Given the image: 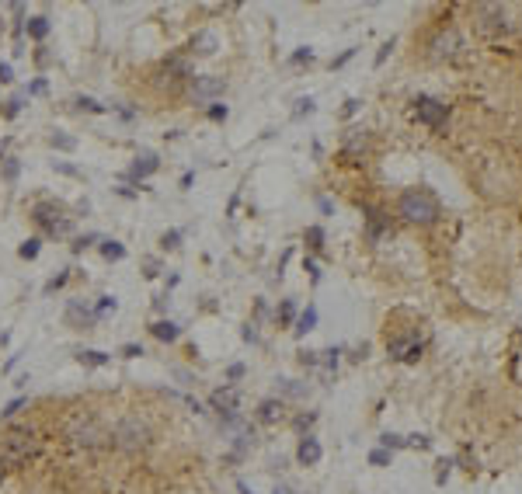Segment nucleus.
Returning <instances> with one entry per match:
<instances>
[{
    "instance_id": "nucleus-1",
    "label": "nucleus",
    "mask_w": 522,
    "mask_h": 494,
    "mask_svg": "<svg viewBox=\"0 0 522 494\" xmlns=\"http://www.w3.org/2000/svg\"><path fill=\"white\" fill-rule=\"evenodd\" d=\"M397 212H401L408 223L428 226V223H435V219L442 216V202H439L435 192H428V188H411V192H404V195H401Z\"/></svg>"
},
{
    "instance_id": "nucleus-2",
    "label": "nucleus",
    "mask_w": 522,
    "mask_h": 494,
    "mask_svg": "<svg viewBox=\"0 0 522 494\" xmlns=\"http://www.w3.org/2000/svg\"><path fill=\"white\" fill-rule=\"evenodd\" d=\"M32 219L42 226V233H49V237H63V233H70V216H63V205H56V202H39L35 209H32Z\"/></svg>"
},
{
    "instance_id": "nucleus-3",
    "label": "nucleus",
    "mask_w": 522,
    "mask_h": 494,
    "mask_svg": "<svg viewBox=\"0 0 522 494\" xmlns=\"http://www.w3.org/2000/svg\"><path fill=\"white\" fill-rule=\"evenodd\" d=\"M35 449H39V442H35V432H32V428H11V432L4 435V460H7V463H21V460H28Z\"/></svg>"
},
{
    "instance_id": "nucleus-4",
    "label": "nucleus",
    "mask_w": 522,
    "mask_h": 494,
    "mask_svg": "<svg viewBox=\"0 0 522 494\" xmlns=\"http://www.w3.org/2000/svg\"><path fill=\"white\" fill-rule=\"evenodd\" d=\"M474 18H477L481 35H488V39H498V35L509 32V11H505L502 4H481V7L474 11Z\"/></svg>"
},
{
    "instance_id": "nucleus-5",
    "label": "nucleus",
    "mask_w": 522,
    "mask_h": 494,
    "mask_svg": "<svg viewBox=\"0 0 522 494\" xmlns=\"http://www.w3.org/2000/svg\"><path fill=\"white\" fill-rule=\"evenodd\" d=\"M209 407H212L226 425H240V418H237V407H240L237 387H219V390H212V394H209Z\"/></svg>"
},
{
    "instance_id": "nucleus-6",
    "label": "nucleus",
    "mask_w": 522,
    "mask_h": 494,
    "mask_svg": "<svg viewBox=\"0 0 522 494\" xmlns=\"http://www.w3.org/2000/svg\"><path fill=\"white\" fill-rule=\"evenodd\" d=\"M415 115L421 125H428V129H439L442 122H446V115H449V104H442L439 98H415Z\"/></svg>"
},
{
    "instance_id": "nucleus-7",
    "label": "nucleus",
    "mask_w": 522,
    "mask_h": 494,
    "mask_svg": "<svg viewBox=\"0 0 522 494\" xmlns=\"http://www.w3.org/2000/svg\"><path fill=\"white\" fill-rule=\"evenodd\" d=\"M115 442H118V446H125V449H139V446H146V442H150V432H146V425H143V421L125 418V421L115 428Z\"/></svg>"
},
{
    "instance_id": "nucleus-8",
    "label": "nucleus",
    "mask_w": 522,
    "mask_h": 494,
    "mask_svg": "<svg viewBox=\"0 0 522 494\" xmlns=\"http://www.w3.org/2000/svg\"><path fill=\"white\" fill-rule=\"evenodd\" d=\"M226 81L223 77H192V101L195 104H212L216 98H223Z\"/></svg>"
},
{
    "instance_id": "nucleus-9",
    "label": "nucleus",
    "mask_w": 522,
    "mask_h": 494,
    "mask_svg": "<svg viewBox=\"0 0 522 494\" xmlns=\"http://www.w3.org/2000/svg\"><path fill=\"white\" fill-rule=\"evenodd\" d=\"M387 352H390L397 362H418L421 352H425V345H421L418 334H408V338H390V341H387Z\"/></svg>"
},
{
    "instance_id": "nucleus-10",
    "label": "nucleus",
    "mask_w": 522,
    "mask_h": 494,
    "mask_svg": "<svg viewBox=\"0 0 522 494\" xmlns=\"http://www.w3.org/2000/svg\"><path fill=\"white\" fill-rule=\"evenodd\" d=\"M456 49H463V39H460V32H456V28L439 32V39L432 42V56H435V60H446V56H453Z\"/></svg>"
},
{
    "instance_id": "nucleus-11",
    "label": "nucleus",
    "mask_w": 522,
    "mask_h": 494,
    "mask_svg": "<svg viewBox=\"0 0 522 494\" xmlns=\"http://www.w3.org/2000/svg\"><path fill=\"white\" fill-rule=\"evenodd\" d=\"M74 439L84 442V446H95V442L104 439V432L95 425V418H77V421H74Z\"/></svg>"
},
{
    "instance_id": "nucleus-12",
    "label": "nucleus",
    "mask_w": 522,
    "mask_h": 494,
    "mask_svg": "<svg viewBox=\"0 0 522 494\" xmlns=\"http://www.w3.org/2000/svg\"><path fill=\"white\" fill-rule=\"evenodd\" d=\"M160 167V160H157V153H139L136 160H132V167H129V181H143V178H150L153 171Z\"/></svg>"
},
{
    "instance_id": "nucleus-13",
    "label": "nucleus",
    "mask_w": 522,
    "mask_h": 494,
    "mask_svg": "<svg viewBox=\"0 0 522 494\" xmlns=\"http://www.w3.org/2000/svg\"><path fill=\"white\" fill-rule=\"evenodd\" d=\"M320 456H324L320 442H317L313 435H303V439H300V449H296V460H300L303 467H317V463H320Z\"/></svg>"
},
{
    "instance_id": "nucleus-14",
    "label": "nucleus",
    "mask_w": 522,
    "mask_h": 494,
    "mask_svg": "<svg viewBox=\"0 0 522 494\" xmlns=\"http://www.w3.org/2000/svg\"><path fill=\"white\" fill-rule=\"evenodd\" d=\"M387 230H390V219L380 209H366V237L369 240H380Z\"/></svg>"
},
{
    "instance_id": "nucleus-15",
    "label": "nucleus",
    "mask_w": 522,
    "mask_h": 494,
    "mask_svg": "<svg viewBox=\"0 0 522 494\" xmlns=\"http://www.w3.org/2000/svg\"><path fill=\"white\" fill-rule=\"evenodd\" d=\"M282 414H286V407H282V400H275V397H268V400L258 404V421H261V425H275V421H282Z\"/></svg>"
},
{
    "instance_id": "nucleus-16",
    "label": "nucleus",
    "mask_w": 522,
    "mask_h": 494,
    "mask_svg": "<svg viewBox=\"0 0 522 494\" xmlns=\"http://www.w3.org/2000/svg\"><path fill=\"white\" fill-rule=\"evenodd\" d=\"M216 46H219V42H216V35H212V32H195V35H192V42H188V53H192V56H212V53H216Z\"/></svg>"
},
{
    "instance_id": "nucleus-17",
    "label": "nucleus",
    "mask_w": 522,
    "mask_h": 494,
    "mask_svg": "<svg viewBox=\"0 0 522 494\" xmlns=\"http://www.w3.org/2000/svg\"><path fill=\"white\" fill-rule=\"evenodd\" d=\"M150 334H153L157 341H167V345H171V341L181 338V327H178L174 320H157V324H150Z\"/></svg>"
},
{
    "instance_id": "nucleus-18",
    "label": "nucleus",
    "mask_w": 522,
    "mask_h": 494,
    "mask_svg": "<svg viewBox=\"0 0 522 494\" xmlns=\"http://www.w3.org/2000/svg\"><path fill=\"white\" fill-rule=\"evenodd\" d=\"M77 362H81V366H91V369H102V366L111 362V355H108V352H98V348H81V352H77Z\"/></svg>"
},
{
    "instance_id": "nucleus-19",
    "label": "nucleus",
    "mask_w": 522,
    "mask_h": 494,
    "mask_svg": "<svg viewBox=\"0 0 522 494\" xmlns=\"http://www.w3.org/2000/svg\"><path fill=\"white\" fill-rule=\"evenodd\" d=\"M67 317H70V320H77L81 327H95V320H98V313H95V310H88V306H81L77 299L67 306Z\"/></svg>"
},
{
    "instance_id": "nucleus-20",
    "label": "nucleus",
    "mask_w": 522,
    "mask_h": 494,
    "mask_svg": "<svg viewBox=\"0 0 522 494\" xmlns=\"http://www.w3.org/2000/svg\"><path fill=\"white\" fill-rule=\"evenodd\" d=\"M28 35L35 39V42H42L46 35H49V18H42V14H35V18H28Z\"/></svg>"
},
{
    "instance_id": "nucleus-21",
    "label": "nucleus",
    "mask_w": 522,
    "mask_h": 494,
    "mask_svg": "<svg viewBox=\"0 0 522 494\" xmlns=\"http://www.w3.org/2000/svg\"><path fill=\"white\" fill-rule=\"evenodd\" d=\"M313 327H317V310H313V306H307V310L296 317V327H293V331H296V338H303V334H307V331H313Z\"/></svg>"
},
{
    "instance_id": "nucleus-22",
    "label": "nucleus",
    "mask_w": 522,
    "mask_h": 494,
    "mask_svg": "<svg viewBox=\"0 0 522 494\" xmlns=\"http://www.w3.org/2000/svg\"><path fill=\"white\" fill-rule=\"evenodd\" d=\"M102 258L104 261H122L125 258V247L118 240H102Z\"/></svg>"
},
{
    "instance_id": "nucleus-23",
    "label": "nucleus",
    "mask_w": 522,
    "mask_h": 494,
    "mask_svg": "<svg viewBox=\"0 0 522 494\" xmlns=\"http://www.w3.org/2000/svg\"><path fill=\"white\" fill-rule=\"evenodd\" d=\"M279 324H286V327L296 324V303H293V299H282V303H279Z\"/></svg>"
},
{
    "instance_id": "nucleus-24",
    "label": "nucleus",
    "mask_w": 522,
    "mask_h": 494,
    "mask_svg": "<svg viewBox=\"0 0 522 494\" xmlns=\"http://www.w3.org/2000/svg\"><path fill=\"white\" fill-rule=\"evenodd\" d=\"M303 240H307V247H310V251H320V247H324V226H307Z\"/></svg>"
},
{
    "instance_id": "nucleus-25",
    "label": "nucleus",
    "mask_w": 522,
    "mask_h": 494,
    "mask_svg": "<svg viewBox=\"0 0 522 494\" xmlns=\"http://www.w3.org/2000/svg\"><path fill=\"white\" fill-rule=\"evenodd\" d=\"M39 247H42V240H39V237H32V240H25V244L18 247V254H21L25 261H32V258H39Z\"/></svg>"
},
{
    "instance_id": "nucleus-26",
    "label": "nucleus",
    "mask_w": 522,
    "mask_h": 494,
    "mask_svg": "<svg viewBox=\"0 0 522 494\" xmlns=\"http://www.w3.org/2000/svg\"><path fill=\"white\" fill-rule=\"evenodd\" d=\"M404 446H408V439H404V435H390V432H387V435H380V449H390V453H394V449H404Z\"/></svg>"
},
{
    "instance_id": "nucleus-27",
    "label": "nucleus",
    "mask_w": 522,
    "mask_h": 494,
    "mask_svg": "<svg viewBox=\"0 0 522 494\" xmlns=\"http://www.w3.org/2000/svg\"><path fill=\"white\" fill-rule=\"evenodd\" d=\"M49 143H53L56 150H74V146H77V139H74V136H67V132H53V136H49Z\"/></svg>"
},
{
    "instance_id": "nucleus-28",
    "label": "nucleus",
    "mask_w": 522,
    "mask_h": 494,
    "mask_svg": "<svg viewBox=\"0 0 522 494\" xmlns=\"http://www.w3.org/2000/svg\"><path fill=\"white\" fill-rule=\"evenodd\" d=\"M160 247H164V251H174V247H181V230H167V233L160 237Z\"/></svg>"
},
{
    "instance_id": "nucleus-29",
    "label": "nucleus",
    "mask_w": 522,
    "mask_h": 494,
    "mask_svg": "<svg viewBox=\"0 0 522 494\" xmlns=\"http://www.w3.org/2000/svg\"><path fill=\"white\" fill-rule=\"evenodd\" d=\"M25 404H28V397H14L11 404H4V411H0V418H11V414H18V411H21Z\"/></svg>"
},
{
    "instance_id": "nucleus-30",
    "label": "nucleus",
    "mask_w": 522,
    "mask_h": 494,
    "mask_svg": "<svg viewBox=\"0 0 522 494\" xmlns=\"http://www.w3.org/2000/svg\"><path fill=\"white\" fill-rule=\"evenodd\" d=\"M226 115H230V108H226V104H219V101H212V104H209V118H212V122H223Z\"/></svg>"
},
{
    "instance_id": "nucleus-31",
    "label": "nucleus",
    "mask_w": 522,
    "mask_h": 494,
    "mask_svg": "<svg viewBox=\"0 0 522 494\" xmlns=\"http://www.w3.org/2000/svg\"><path fill=\"white\" fill-rule=\"evenodd\" d=\"M369 463H373V467H387V463H390V449H373V453H369Z\"/></svg>"
},
{
    "instance_id": "nucleus-32",
    "label": "nucleus",
    "mask_w": 522,
    "mask_h": 494,
    "mask_svg": "<svg viewBox=\"0 0 522 494\" xmlns=\"http://www.w3.org/2000/svg\"><path fill=\"white\" fill-rule=\"evenodd\" d=\"M77 108L95 111V115H102V111H104V104H102V101H95V98H77Z\"/></svg>"
},
{
    "instance_id": "nucleus-33",
    "label": "nucleus",
    "mask_w": 522,
    "mask_h": 494,
    "mask_svg": "<svg viewBox=\"0 0 522 494\" xmlns=\"http://www.w3.org/2000/svg\"><path fill=\"white\" fill-rule=\"evenodd\" d=\"M95 240H98V233H84V237H77V240H74V254H81V251L91 247Z\"/></svg>"
},
{
    "instance_id": "nucleus-34",
    "label": "nucleus",
    "mask_w": 522,
    "mask_h": 494,
    "mask_svg": "<svg viewBox=\"0 0 522 494\" xmlns=\"http://www.w3.org/2000/svg\"><path fill=\"white\" fill-rule=\"evenodd\" d=\"M67 279H70L67 272H60L56 279H49V282H46V296H49V293H56V289H63V286H67Z\"/></svg>"
},
{
    "instance_id": "nucleus-35",
    "label": "nucleus",
    "mask_w": 522,
    "mask_h": 494,
    "mask_svg": "<svg viewBox=\"0 0 522 494\" xmlns=\"http://www.w3.org/2000/svg\"><path fill=\"white\" fill-rule=\"evenodd\" d=\"M310 60H313V49H296V53L289 56V63H293V67H296V63H310Z\"/></svg>"
},
{
    "instance_id": "nucleus-36",
    "label": "nucleus",
    "mask_w": 522,
    "mask_h": 494,
    "mask_svg": "<svg viewBox=\"0 0 522 494\" xmlns=\"http://www.w3.org/2000/svg\"><path fill=\"white\" fill-rule=\"evenodd\" d=\"M4 178H7V181H14V178H18V160H14V157H7V160H4Z\"/></svg>"
},
{
    "instance_id": "nucleus-37",
    "label": "nucleus",
    "mask_w": 522,
    "mask_h": 494,
    "mask_svg": "<svg viewBox=\"0 0 522 494\" xmlns=\"http://www.w3.org/2000/svg\"><path fill=\"white\" fill-rule=\"evenodd\" d=\"M115 306H118V303H115V296H102V299H98V310H95V313L102 317V313H108V310H115Z\"/></svg>"
},
{
    "instance_id": "nucleus-38",
    "label": "nucleus",
    "mask_w": 522,
    "mask_h": 494,
    "mask_svg": "<svg viewBox=\"0 0 522 494\" xmlns=\"http://www.w3.org/2000/svg\"><path fill=\"white\" fill-rule=\"evenodd\" d=\"M313 421H317V414H300V418H296V421H293V425H296V428H300V432H307V428H310Z\"/></svg>"
},
{
    "instance_id": "nucleus-39",
    "label": "nucleus",
    "mask_w": 522,
    "mask_h": 494,
    "mask_svg": "<svg viewBox=\"0 0 522 494\" xmlns=\"http://www.w3.org/2000/svg\"><path fill=\"white\" fill-rule=\"evenodd\" d=\"M122 355L125 359H139L143 355V345H122Z\"/></svg>"
},
{
    "instance_id": "nucleus-40",
    "label": "nucleus",
    "mask_w": 522,
    "mask_h": 494,
    "mask_svg": "<svg viewBox=\"0 0 522 494\" xmlns=\"http://www.w3.org/2000/svg\"><path fill=\"white\" fill-rule=\"evenodd\" d=\"M240 376H244V366H240V362H233V366L226 369V380H230V383H237Z\"/></svg>"
},
{
    "instance_id": "nucleus-41",
    "label": "nucleus",
    "mask_w": 522,
    "mask_h": 494,
    "mask_svg": "<svg viewBox=\"0 0 522 494\" xmlns=\"http://www.w3.org/2000/svg\"><path fill=\"white\" fill-rule=\"evenodd\" d=\"M282 390H286L289 397H300V394H303V387H296V380H282Z\"/></svg>"
},
{
    "instance_id": "nucleus-42",
    "label": "nucleus",
    "mask_w": 522,
    "mask_h": 494,
    "mask_svg": "<svg viewBox=\"0 0 522 494\" xmlns=\"http://www.w3.org/2000/svg\"><path fill=\"white\" fill-rule=\"evenodd\" d=\"M324 355H327V359H324V366H327V369H338V355H341V352H338V348H331V352H324Z\"/></svg>"
},
{
    "instance_id": "nucleus-43",
    "label": "nucleus",
    "mask_w": 522,
    "mask_h": 494,
    "mask_svg": "<svg viewBox=\"0 0 522 494\" xmlns=\"http://www.w3.org/2000/svg\"><path fill=\"white\" fill-rule=\"evenodd\" d=\"M14 81V70H11V63H0V84H11Z\"/></svg>"
},
{
    "instance_id": "nucleus-44",
    "label": "nucleus",
    "mask_w": 522,
    "mask_h": 494,
    "mask_svg": "<svg viewBox=\"0 0 522 494\" xmlns=\"http://www.w3.org/2000/svg\"><path fill=\"white\" fill-rule=\"evenodd\" d=\"M18 111H21V98H11L7 101V118H14Z\"/></svg>"
},
{
    "instance_id": "nucleus-45",
    "label": "nucleus",
    "mask_w": 522,
    "mask_h": 494,
    "mask_svg": "<svg viewBox=\"0 0 522 494\" xmlns=\"http://www.w3.org/2000/svg\"><path fill=\"white\" fill-rule=\"evenodd\" d=\"M352 56H355V49H345V53H341V56H338V60H334L331 67H345V63H348Z\"/></svg>"
},
{
    "instance_id": "nucleus-46",
    "label": "nucleus",
    "mask_w": 522,
    "mask_h": 494,
    "mask_svg": "<svg viewBox=\"0 0 522 494\" xmlns=\"http://www.w3.org/2000/svg\"><path fill=\"white\" fill-rule=\"evenodd\" d=\"M300 362H303V366H317L320 359H317V352H303V355H300Z\"/></svg>"
},
{
    "instance_id": "nucleus-47",
    "label": "nucleus",
    "mask_w": 522,
    "mask_h": 494,
    "mask_svg": "<svg viewBox=\"0 0 522 494\" xmlns=\"http://www.w3.org/2000/svg\"><path fill=\"white\" fill-rule=\"evenodd\" d=\"M310 111H313V101L303 98V101H300V108H296V115H310Z\"/></svg>"
},
{
    "instance_id": "nucleus-48",
    "label": "nucleus",
    "mask_w": 522,
    "mask_h": 494,
    "mask_svg": "<svg viewBox=\"0 0 522 494\" xmlns=\"http://www.w3.org/2000/svg\"><path fill=\"white\" fill-rule=\"evenodd\" d=\"M390 49H394V42H383V49H380V56H376V67L387 60V53H390Z\"/></svg>"
},
{
    "instance_id": "nucleus-49",
    "label": "nucleus",
    "mask_w": 522,
    "mask_h": 494,
    "mask_svg": "<svg viewBox=\"0 0 522 494\" xmlns=\"http://www.w3.org/2000/svg\"><path fill=\"white\" fill-rule=\"evenodd\" d=\"M7 474H11V463H7V460H4V456H0V484H4V481H7Z\"/></svg>"
},
{
    "instance_id": "nucleus-50",
    "label": "nucleus",
    "mask_w": 522,
    "mask_h": 494,
    "mask_svg": "<svg viewBox=\"0 0 522 494\" xmlns=\"http://www.w3.org/2000/svg\"><path fill=\"white\" fill-rule=\"evenodd\" d=\"M307 272H310V279H313V282L320 279V272H317V265H313V261H307Z\"/></svg>"
},
{
    "instance_id": "nucleus-51",
    "label": "nucleus",
    "mask_w": 522,
    "mask_h": 494,
    "mask_svg": "<svg viewBox=\"0 0 522 494\" xmlns=\"http://www.w3.org/2000/svg\"><path fill=\"white\" fill-rule=\"evenodd\" d=\"M272 494H300V491H293V488H286V484H279V488H275V491Z\"/></svg>"
},
{
    "instance_id": "nucleus-52",
    "label": "nucleus",
    "mask_w": 522,
    "mask_h": 494,
    "mask_svg": "<svg viewBox=\"0 0 522 494\" xmlns=\"http://www.w3.org/2000/svg\"><path fill=\"white\" fill-rule=\"evenodd\" d=\"M237 491H240V494H254V491H251V488H247V484H244V481L237 484Z\"/></svg>"
}]
</instances>
